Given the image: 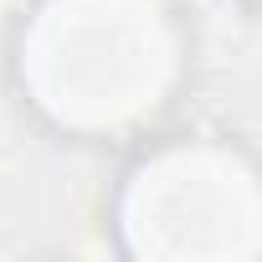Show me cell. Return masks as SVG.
<instances>
[{
    "instance_id": "6da1fadb",
    "label": "cell",
    "mask_w": 262,
    "mask_h": 262,
    "mask_svg": "<svg viewBox=\"0 0 262 262\" xmlns=\"http://www.w3.org/2000/svg\"><path fill=\"white\" fill-rule=\"evenodd\" d=\"M185 52L170 0H31L16 31V82L62 134L123 139L175 103Z\"/></svg>"
},
{
    "instance_id": "7a4b0ae2",
    "label": "cell",
    "mask_w": 262,
    "mask_h": 262,
    "mask_svg": "<svg viewBox=\"0 0 262 262\" xmlns=\"http://www.w3.org/2000/svg\"><path fill=\"white\" fill-rule=\"evenodd\" d=\"M113 221L134 257H262V165L216 134L160 139L123 170Z\"/></svg>"
}]
</instances>
